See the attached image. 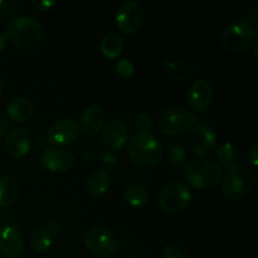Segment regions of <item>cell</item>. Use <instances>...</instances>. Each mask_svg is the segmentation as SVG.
Returning a JSON list of instances; mask_svg holds the SVG:
<instances>
[{
  "label": "cell",
  "instance_id": "obj_1",
  "mask_svg": "<svg viewBox=\"0 0 258 258\" xmlns=\"http://www.w3.org/2000/svg\"><path fill=\"white\" fill-rule=\"evenodd\" d=\"M8 42L20 50H32L42 43L44 38L43 25L33 17H15L9 20L4 30Z\"/></svg>",
  "mask_w": 258,
  "mask_h": 258
},
{
  "label": "cell",
  "instance_id": "obj_2",
  "mask_svg": "<svg viewBox=\"0 0 258 258\" xmlns=\"http://www.w3.org/2000/svg\"><path fill=\"white\" fill-rule=\"evenodd\" d=\"M127 155L134 164L151 166L164 156V146L156 136L148 133H136L127 144Z\"/></svg>",
  "mask_w": 258,
  "mask_h": 258
},
{
  "label": "cell",
  "instance_id": "obj_3",
  "mask_svg": "<svg viewBox=\"0 0 258 258\" xmlns=\"http://www.w3.org/2000/svg\"><path fill=\"white\" fill-rule=\"evenodd\" d=\"M256 38L257 25L244 18L229 23L221 35L222 44L231 52H243L248 49L256 42Z\"/></svg>",
  "mask_w": 258,
  "mask_h": 258
},
{
  "label": "cell",
  "instance_id": "obj_4",
  "mask_svg": "<svg viewBox=\"0 0 258 258\" xmlns=\"http://www.w3.org/2000/svg\"><path fill=\"white\" fill-rule=\"evenodd\" d=\"M198 120V116L193 111L181 106H171L161 113L159 118V128L164 135H183L190 131Z\"/></svg>",
  "mask_w": 258,
  "mask_h": 258
},
{
  "label": "cell",
  "instance_id": "obj_5",
  "mask_svg": "<svg viewBox=\"0 0 258 258\" xmlns=\"http://www.w3.org/2000/svg\"><path fill=\"white\" fill-rule=\"evenodd\" d=\"M184 176L194 188L209 189L222 180L223 170L216 161L196 160L188 163L184 169Z\"/></svg>",
  "mask_w": 258,
  "mask_h": 258
},
{
  "label": "cell",
  "instance_id": "obj_6",
  "mask_svg": "<svg viewBox=\"0 0 258 258\" xmlns=\"http://www.w3.org/2000/svg\"><path fill=\"white\" fill-rule=\"evenodd\" d=\"M254 185V175L246 166L229 169L222 181V193L228 201L239 202L246 198Z\"/></svg>",
  "mask_w": 258,
  "mask_h": 258
},
{
  "label": "cell",
  "instance_id": "obj_7",
  "mask_svg": "<svg viewBox=\"0 0 258 258\" xmlns=\"http://www.w3.org/2000/svg\"><path fill=\"white\" fill-rule=\"evenodd\" d=\"M191 198V190L185 183L173 181L160 191L158 203L164 213L178 214L188 208Z\"/></svg>",
  "mask_w": 258,
  "mask_h": 258
},
{
  "label": "cell",
  "instance_id": "obj_8",
  "mask_svg": "<svg viewBox=\"0 0 258 258\" xmlns=\"http://www.w3.org/2000/svg\"><path fill=\"white\" fill-rule=\"evenodd\" d=\"M83 242L91 253L100 257L111 256L117 249V237L111 229L102 226H92L83 234Z\"/></svg>",
  "mask_w": 258,
  "mask_h": 258
},
{
  "label": "cell",
  "instance_id": "obj_9",
  "mask_svg": "<svg viewBox=\"0 0 258 258\" xmlns=\"http://www.w3.org/2000/svg\"><path fill=\"white\" fill-rule=\"evenodd\" d=\"M116 25L118 30H121L125 34H135L140 30L144 22V10L138 2L122 3L116 10L115 15Z\"/></svg>",
  "mask_w": 258,
  "mask_h": 258
},
{
  "label": "cell",
  "instance_id": "obj_10",
  "mask_svg": "<svg viewBox=\"0 0 258 258\" xmlns=\"http://www.w3.org/2000/svg\"><path fill=\"white\" fill-rule=\"evenodd\" d=\"M217 133L209 125H198L189 136L190 149L199 158H209L217 150Z\"/></svg>",
  "mask_w": 258,
  "mask_h": 258
},
{
  "label": "cell",
  "instance_id": "obj_11",
  "mask_svg": "<svg viewBox=\"0 0 258 258\" xmlns=\"http://www.w3.org/2000/svg\"><path fill=\"white\" fill-rule=\"evenodd\" d=\"M80 126L73 118H60L49 126L47 133L48 141L54 146L68 145L77 138Z\"/></svg>",
  "mask_w": 258,
  "mask_h": 258
},
{
  "label": "cell",
  "instance_id": "obj_12",
  "mask_svg": "<svg viewBox=\"0 0 258 258\" xmlns=\"http://www.w3.org/2000/svg\"><path fill=\"white\" fill-rule=\"evenodd\" d=\"M186 98L190 108L196 112H203L213 100V87L209 83V81L201 78L198 81H194L188 88Z\"/></svg>",
  "mask_w": 258,
  "mask_h": 258
},
{
  "label": "cell",
  "instance_id": "obj_13",
  "mask_svg": "<svg viewBox=\"0 0 258 258\" xmlns=\"http://www.w3.org/2000/svg\"><path fill=\"white\" fill-rule=\"evenodd\" d=\"M40 163L52 173H64L75 165V156L70 151L58 148H47L42 153Z\"/></svg>",
  "mask_w": 258,
  "mask_h": 258
},
{
  "label": "cell",
  "instance_id": "obj_14",
  "mask_svg": "<svg viewBox=\"0 0 258 258\" xmlns=\"http://www.w3.org/2000/svg\"><path fill=\"white\" fill-rule=\"evenodd\" d=\"M127 126L121 120H111L101 130L102 145L108 150H120L127 143Z\"/></svg>",
  "mask_w": 258,
  "mask_h": 258
},
{
  "label": "cell",
  "instance_id": "obj_15",
  "mask_svg": "<svg viewBox=\"0 0 258 258\" xmlns=\"http://www.w3.org/2000/svg\"><path fill=\"white\" fill-rule=\"evenodd\" d=\"M24 248V239L14 226L0 227V253L8 258L19 256Z\"/></svg>",
  "mask_w": 258,
  "mask_h": 258
},
{
  "label": "cell",
  "instance_id": "obj_16",
  "mask_svg": "<svg viewBox=\"0 0 258 258\" xmlns=\"http://www.w3.org/2000/svg\"><path fill=\"white\" fill-rule=\"evenodd\" d=\"M106 123L105 110L100 105H91L82 112L80 128L87 138H95Z\"/></svg>",
  "mask_w": 258,
  "mask_h": 258
},
{
  "label": "cell",
  "instance_id": "obj_17",
  "mask_svg": "<svg viewBox=\"0 0 258 258\" xmlns=\"http://www.w3.org/2000/svg\"><path fill=\"white\" fill-rule=\"evenodd\" d=\"M32 145V136L24 127H15L7 134L5 148L13 158H23L27 155Z\"/></svg>",
  "mask_w": 258,
  "mask_h": 258
},
{
  "label": "cell",
  "instance_id": "obj_18",
  "mask_svg": "<svg viewBox=\"0 0 258 258\" xmlns=\"http://www.w3.org/2000/svg\"><path fill=\"white\" fill-rule=\"evenodd\" d=\"M7 113L13 121L25 122L34 113V105L27 97L13 98L7 105Z\"/></svg>",
  "mask_w": 258,
  "mask_h": 258
},
{
  "label": "cell",
  "instance_id": "obj_19",
  "mask_svg": "<svg viewBox=\"0 0 258 258\" xmlns=\"http://www.w3.org/2000/svg\"><path fill=\"white\" fill-rule=\"evenodd\" d=\"M111 185V176L105 169H96L91 171L86 180V189L92 197H101L108 190Z\"/></svg>",
  "mask_w": 258,
  "mask_h": 258
},
{
  "label": "cell",
  "instance_id": "obj_20",
  "mask_svg": "<svg viewBox=\"0 0 258 258\" xmlns=\"http://www.w3.org/2000/svg\"><path fill=\"white\" fill-rule=\"evenodd\" d=\"M20 185L13 176H0V207H9L18 199Z\"/></svg>",
  "mask_w": 258,
  "mask_h": 258
},
{
  "label": "cell",
  "instance_id": "obj_21",
  "mask_svg": "<svg viewBox=\"0 0 258 258\" xmlns=\"http://www.w3.org/2000/svg\"><path fill=\"white\" fill-rule=\"evenodd\" d=\"M123 44H125L123 38L120 34H117V33H107L101 39L100 48L105 57L113 59V58H117L121 54L123 49Z\"/></svg>",
  "mask_w": 258,
  "mask_h": 258
},
{
  "label": "cell",
  "instance_id": "obj_22",
  "mask_svg": "<svg viewBox=\"0 0 258 258\" xmlns=\"http://www.w3.org/2000/svg\"><path fill=\"white\" fill-rule=\"evenodd\" d=\"M53 242V236L49 229L47 228H38L34 232H32L29 237V244L33 248V251L38 253L47 252L50 248Z\"/></svg>",
  "mask_w": 258,
  "mask_h": 258
},
{
  "label": "cell",
  "instance_id": "obj_23",
  "mask_svg": "<svg viewBox=\"0 0 258 258\" xmlns=\"http://www.w3.org/2000/svg\"><path fill=\"white\" fill-rule=\"evenodd\" d=\"M217 158H218V163L222 164L226 168H234L238 165L239 161V153L238 149L231 143H226L222 146L217 149Z\"/></svg>",
  "mask_w": 258,
  "mask_h": 258
},
{
  "label": "cell",
  "instance_id": "obj_24",
  "mask_svg": "<svg viewBox=\"0 0 258 258\" xmlns=\"http://www.w3.org/2000/svg\"><path fill=\"white\" fill-rule=\"evenodd\" d=\"M123 198L131 207H143L148 203V190L140 184H131L123 190Z\"/></svg>",
  "mask_w": 258,
  "mask_h": 258
},
{
  "label": "cell",
  "instance_id": "obj_25",
  "mask_svg": "<svg viewBox=\"0 0 258 258\" xmlns=\"http://www.w3.org/2000/svg\"><path fill=\"white\" fill-rule=\"evenodd\" d=\"M168 159L171 165L180 166L186 161L188 154H186V150L180 144L173 143L168 146Z\"/></svg>",
  "mask_w": 258,
  "mask_h": 258
},
{
  "label": "cell",
  "instance_id": "obj_26",
  "mask_svg": "<svg viewBox=\"0 0 258 258\" xmlns=\"http://www.w3.org/2000/svg\"><path fill=\"white\" fill-rule=\"evenodd\" d=\"M168 66L170 68V72L173 73V76L176 80H183L185 77H190L194 72L193 67L189 63L183 62V60H179L176 63H169Z\"/></svg>",
  "mask_w": 258,
  "mask_h": 258
},
{
  "label": "cell",
  "instance_id": "obj_27",
  "mask_svg": "<svg viewBox=\"0 0 258 258\" xmlns=\"http://www.w3.org/2000/svg\"><path fill=\"white\" fill-rule=\"evenodd\" d=\"M154 118L149 112H140L135 117V126L141 133H148L149 128L153 126Z\"/></svg>",
  "mask_w": 258,
  "mask_h": 258
},
{
  "label": "cell",
  "instance_id": "obj_28",
  "mask_svg": "<svg viewBox=\"0 0 258 258\" xmlns=\"http://www.w3.org/2000/svg\"><path fill=\"white\" fill-rule=\"evenodd\" d=\"M164 258H190L181 247L176 244H168L163 249Z\"/></svg>",
  "mask_w": 258,
  "mask_h": 258
},
{
  "label": "cell",
  "instance_id": "obj_29",
  "mask_svg": "<svg viewBox=\"0 0 258 258\" xmlns=\"http://www.w3.org/2000/svg\"><path fill=\"white\" fill-rule=\"evenodd\" d=\"M134 70H135V66H134L133 60L128 58H122L116 63V71L122 77H130L134 73Z\"/></svg>",
  "mask_w": 258,
  "mask_h": 258
},
{
  "label": "cell",
  "instance_id": "obj_30",
  "mask_svg": "<svg viewBox=\"0 0 258 258\" xmlns=\"http://www.w3.org/2000/svg\"><path fill=\"white\" fill-rule=\"evenodd\" d=\"M18 7L17 0H0V14H10Z\"/></svg>",
  "mask_w": 258,
  "mask_h": 258
},
{
  "label": "cell",
  "instance_id": "obj_31",
  "mask_svg": "<svg viewBox=\"0 0 258 258\" xmlns=\"http://www.w3.org/2000/svg\"><path fill=\"white\" fill-rule=\"evenodd\" d=\"M57 4L53 0H33L32 5L35 8V9L40 10V12H45V10H49L50 8H53Z\"/></svg>",
  "mask_w": 258,
  "mask_h": 258
},
{
  "label": "cell",
  "instance_id": "obj_32",
  "mask_svg": "<svg viewBox=\"0 0 258 258\" xmlns=\"http://www.w3.org/2000/svg\"><path fill=\"white\" fill-rule=\"evenodd\" d=\"M248 20L253 24H257L258 22V5L253 4L248 10Z\"/></svg>",
  "mask_w": 258,
  "mask_h": 258
},
{
  "label": "cell",
  "instance_id": "obj_33",
  "mask_svg": "<svg viewBox=\"0 0 258 258\" xmlns=\"http://www.w3.org/2000/svg\"><path fill=\"white\" fill-rule=\"evenodd\" d=\"M248 158H249V160L252 161V164L256 166L258 163V144L257 143H254L253 146H252V149L249 150Z\"/></svg>",
  "mask_w": 258,
  "mask_h": 258
},
{
  "label": "cell",
  "instance_id": "obj_34",
  "mask_svg": "<svg viewBox=\"0 0 258 258\" xmlns=\"http://www.w3.org/2000/svg\"><path fill=\"white\" fill-rule=\"evenodd\" d=\"M7 128H8V118L7 116L0 111V138L7 133Z\"/></svg>",
  "mask_w": 258,
  "mask_h": 258
},
{
  "label": "cell",
  "instance_id": "obj_35",
  "mask_svg": "<svg viewBox=\"0 0 258 258\" xmlns=\"http://www.w3.org/2000/svg\"><path fill=\"white\" fill-rule=\"evenodd\" d=\"M7 44H8L7 37L4 35V33H0V52L4 50V48L7 47Z\"/></svg>",
  "mask_w": 258,
  "mask_h": 258
},
{
  "label": "cell",
  "instance_id": "obj_36",
  "mask_svg": "<svg viewBox=\"0 0 258 258\" xmlns=\"http://www.w3.org/2000/svg\"><path fill=\"white\" fill-rule=\"evenodd\" d=\"M3 91H4V81H3V78L0 77V95L3 93Z\"/></svg>",
  "mask_w": 258,
  "mask_h": 258
},
{
  "label": "cell",
  "instance_id": "obj_37",
  "mask_svg": "<svg viewBox=\"0 0 258 258\" xmlns=\"http://www.w3.org/2000/svg\"><path fill=\"white\" fill-rule=\"evenodd\" d=\"M257 50H258V44H254V59H257Z\"/></svg>",
  "mask_w": 258,
  "mask_h": 258
}]
</instances>
